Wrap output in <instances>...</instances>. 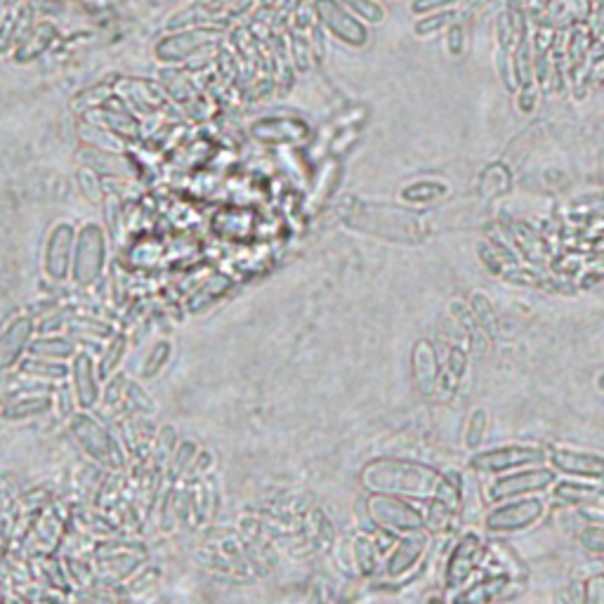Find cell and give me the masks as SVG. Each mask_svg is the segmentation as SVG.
<instances>
[{
  "label": "cell",
  "instance_id": "6da1fadb",
  "mask_svg": "<svg viewBox=\"0 0 604 604\" xmlns=\"http://www.w3.org/2000/svg\"><path fill=\"white\" fill-rule=\"evenodd\" d=\"M442 472L432 465L406 458H376L361 470V487L369 494L404 496L411 501H430Z\"/></svg>",
  "mask_w": 604,
  "mask_h": 604
},
{
  "label": "cell",
  "instance_id": "7a4b0ae2",
  "mask_svg": "<svg viewBox=\"0 0 604 604\" xmlns=\"http://www.w3.org/2000/svg\"><path fill=\"white\" fill-rule=\"evenodd\" d=\"M345 222L354 232L378 236V239L385 241H397V244H418L425 236V222L411 210L395 206L361 203L357 208H350Z\"/></svg>",
  "mask_w": 604,
  "mask_h": 604
},
{
  "label": "cell",
  "instance_id": "3957f363",
  "mask_svg": "<svg viewBox=\"0 0 604 604\" xmlns=\"http://www.w3.org/2000/svg\"><path fill=\"white\" fill-rule=\"evenodd\" d=\"M465 510V477L461 470H446L425 508V529L432 536H446L456 529Z\"/></svg>",
  "mask_w": 604,
  "mask_h": 604
},
{
  "label": "cell",
  "instance_id": "277c9868",
  "mask_svg": "<svg viewBox=\"0 0 604 604\" xmlns=\"http://www.w3.org/2000/svg\"><path fill=\"white\" fill-rule=\"evenodd\" d=\"M487 557V541L475 529H465L453 543L449 557L444 562L442 588L451 597L463 590L472 581V576L482 571V562Z\"/></svg>",
  "mask_w": 604,
  "mask_h": 604
},
{
  "label": "cell",
  "instance_id": "5b68a950",
  "mask_svg": "<svg viewBox=\"0 0 604 604\" xmlns=\"http://www.w3.org/2000/svg\"><path fill=\"white\" fill-rule=\"evenodd\" d=\"M364 512L373 529L387 534H406L425 527V512L404 496L369 494L364 498Z\"/></svg>",
  "mask_w": 604,
  "mask_h": 604
},
{
  "label": "cell",
  "instance_id": "8992f818",
  "mask_svg": "<svg viewBox=\"0 0 604 604\" xmlns=\"http://www.w3.org/2000/svg\"><path fill=\"white\" fill-rule=\"evenodd\" d=\"M69 432L90 461H95L97 465H102V468H111V470L121 468L123 465L121 449H118V442L114 439V435H111L100 420L90 416L85 409H81L78 413H71Z\"/></svg>",
  "mask_w": 604,
  "mask_h": 604
},
{
  "label": "cell",
  "instance_id": "52a82bcc",
  "mask_svg": "<svg viewBox=\"0 0 604 604\" xmlns=\"http://www.w3.org/2000/svg\"><path fill=\"white\" fill-rule=\"evenodd\" d=\"M548 505L543 498L538 496H520L510 498V501L494 503L487 515H484V531L489 536H508V534H520L536 527L538 522L546 517Z\"/></svg>",
  "mask_w": 604,
  "mask_h": 604
},
{
  "label": "cell",
  "instance_id": "ba28073f",
  "mask_svg": "<svg viewBox=\"0 0 604 604\" xmlns=\"http://www.w3.org/2000/svg\"><path fill=\"white\" fill-rule=\"evenodd\" d=\"M104 265H107V232L97 222H88L76 234L71 281L81 288L95 286L104 277Z\"/></svg>",
  "mask_w": 604,
  "mask_h": 604
},
{
  "label": "cell",
  "instance_id": "9c48e42d",
  "mask_svg": "<svg viewBox=\"0 0 604 604\" xmlns=\"http://www.w3.org/2000/svg\"><path fill=\"white\" fill-rule=\"evenodd\" d=\"M548 453L536 446L527 444H505L496 446V449H484V451H472L468 458V468L477 475L487 477H501L508 472L531 468V465H546Z\"/></svg>",
  "mask_w": 604,
  "mask_h": 604
},
{
  "label": "cell",
  "instance_id": "30bf717a",
  "mask_svg": "<svg viewBox=\"0 0 604 604\" xmlns=\"http://www.w3.org/2000/svg\"><path fill=\"white\" fill-rule=\"evenodd\" d=\"M557 484V472L550 465H531V468H522L508 475L494 477V482L487 487V501L501 503L510 501V498L520 496H538L553 491Z\"/></svg>",
  "mask_w": 604,
  "mask_h": 604
},
{
  "label": "cell",
  "instance_id": "8fae6325",
  "mask_svg": "<svg viewBox=\"0 0 604 604\" xmlns=\"http://www.w3.org/2000/svg\"><path fill=\"white\" fill-rule=\"evenodd\" d=\"M432 534L428 529H413L392 543V550L387 553L383 562V576L387 581H404L423 564L425 555L430 550Z\"/></svg>",
  "mask_w": 604,
  "mask_h": 604
},
{
  "label": "cell",
  "instance_id": "7c38bea8",
  "mask_svg": "<svg viewBox=\"0 0 604 604\" xmlns=\"http://www.w3.org/2000/svg\"><path fill=\"white\" fill-rule=\"evenodd\" d=\"M76 232L71 222H57L48 234L43 253V269L52 281H64L71 274V260H74Z\"/></svg>",
  "mask_w": 604,
  "mask_h": 604
},
{
  "label": "cell",
  "instance_id": "4fadbf2b",
  "mask_svg": "<svg viewBox=\"0 0 604 604\" xmlns=\"http://www.w3.org/2000/svg\"><path fill=\"white\" fill-rule=\"evenodd\" d=\"M548 465L557 472V475H567L576 479H604L602 453L557 446V449L548 451Z\"/></svg>",
  "mask_w": 604,
  "mask_h": 604
},
{
  "label": "cell",
  "instance_id": "5bb4252c",
  "mask_svg": "<svg viewBox=\"0 0 604 604\" xmlns=\"http://www.w3.org/2000/svg\"><path fill=\"white\" fill-rule=\"evenodd\" d=\"M36 333V321L31 314L15 317L0 331V373L10 371L22 361Z\"/></svg>",
  "mask_w": 604,
  "mask_h": 604
},
{
  "label": "cell",
  "instance_id": "9a60e30c",
  "mask_svg": "<svg viewBox=\"0 0 604 604\" xmlns=\"http://www.w3.org/2000/svg\"><path fill=\"white\" fill-rule=\"evenodd\" d=\"M71 385H74V399L81 409L90 411L100 404V373L95 369V361L88 352H76L69 366Z\"/></svg>",
  "mask_w": 604,
  "mask_h": 604
},
{
  "label": "cell",
  "instance_id": "2e32d148",
  "mask_svg": "<svg viewBox=\"0 0 604 604\" xmlns=\"http://www.w3.org/2000/svg\"><path fill=\"white\" fill-rule=\"evenodd\" d=\"M411 371L416 390L425 399H432L439 392V376H442V364L437 359V350L430 340H418L413 345Z\"/></svg>",
  "mask_w": 604,
  "mask_h": 604
},
{
  "label": "cell",
  "instance_id": "e0dca14e",
  "mask_svg": "<svg viewBox=\"0 0 604 604\" xmlns=\"http://www.w3.org/2000/svg\"><path fill=\"white\" fill-rule=\"evenodd\" d=\"M520 579L508 574H484L477 583H468L453 595L456 602H498L512 597V588L520 586Z\"/></svg>",
  "mask_w": 604,
  "mask_h": 604
},
{
  "label": "cell",
  "instance_id": "ac0fdd59",
  "mask_svg": "<svg viewBox=\"0 0 604 604\" xmlns=\"http://www.w3.org/2000/svg\"><path fill=\"white\" fill-rule=\"evenodd\" d=\"M553 496L564 508H597V505H604V491L576 477L574 482H557L553 487Z\"/></svg>",
  "mask_w": 604,
  "mask_h": 604
},
{
  "label": "cell",
  "instance_id": "d6986e66",
  "mask_svg": "<svg viewBox=\"0 0 604 604\" xmlns=\"http://www.w3.org/2000/svg\"><path fill=\"white\" fill-rule=\"evenodd\" d=\"M52 397L50 392H31V395H17L8 399V404L0 409V416L5 420H12V423H17V420H29V418H41L48 416L52 411Z\"/></svg>",
  "mask_w": 604,
  "mask_h": 604
},
{
  "label": "cell",
  "instance_id": "ffe728a7",
  "mask_svg": "<svg viewBox=\"0 0 604 604\" xmlns=\"http://www.w3.org/2000/svg\"><path fill=\"white\" fill-rule=\"evenodd\" d=\"M352 567H357L361 576H373L376 571L383 567L380 562V555H383V548H380L378 538L371 534V531H361L352 538Z\"/></svg>",
  "mask_w": 604,
  "mask_h": 604
},
{
  "label": "cell",
  "instance_id": "44dd1931",
  "mask_svg": "<svg viewBox=\"0 0 604 604\" xmlns=\"http://www.w3.org/2000/svg\"><path fill=\"white\" fill-rule=\"evenodd\" d=\"M468 361H470V354L465 352L463 347H458V345L449 347V352H446V359L442 364V376H439V392H442V395L449 397L451 392H456L458 387H461L465 371H468Z\"/></svg>",
  "mask_w": 604,
  "mask_h": 604
},
{
  "label": "cell",
  "instance_id": "7402d4cb",
  "mask_svg": "<svg viewBox=\"0 0 604 604\" xmlns=\"http://www.w3.org/2000/svg\"><path fill=\"white\" fill-rule=\"evenodd\" d=\"M19 373L36 380H45V383H62V380L69 376V369L64 361L43 359L29 354V359H22V364H19Z\"/></svg>",
  "mask_w": 604,
  "mask_h": 604
},
{
  "label": "cell",
  "instance_id": "603a6c76",
  "mask_svg": "<svg viewBox=\"0 0 604 604\" xmlns=\"http://www.w3.org/2000/svg\"><path fill=\"white\" fill-rule=\"evenodd\" d=\"M76 352H78L76 340L62 338V336L34 338L29 345V354H34V357H43V359H55V361H67L74 357Z\"/></svg>",
  "mask_w": 604,
  "mask_h": 604
},
{
  "label": "cell",
  "instance_id": "cb8c5ba5",
  "mask_svg": "<svg viewBox=\"0 0 604 604\" xmlns=\"http://www.w3.org/2000/svg\"><path fill=\"white\" fill-rule=\"evenodd\" d=\"M489 432V413L482 406L470 411L468 423H465V432H463V444L468 451H477L482 449L484 439H487Z\"/></svg>",
  "mask_w": 604,
  "mask_h": 604
},
{
  "label": "cell",
  "instance_id": "d4e9b609",
  "mask_svg": "<svg viewBox=\"0 0 604 604\" xmlns=\"http://www.w3.org/2000/svg\"><path fill=\"white\" fill-rule=\"evenodd\" d=\"M170 354H173V345H170L168 340H159V343H156L147 352V357H144L142 366H140V378L142 380H154L163 369H166Z\"/></svg>",
  "mask_w": 604,
  "mask_h": 604
},
{
  "label": "cell",
  "instance_id": "484cf974",
  "mask_svg": "<svg viewBox=\"0 0 604 604\" xmlns=\"http://www.w3.org/2000/svg\"><path fill=\"white\" fill-rule=\"evenodd\" d=\"M470 307H472V314H475L477 324L479 328H482L487 336H496L498 333V317H496V310L491 307V302L487 295H484L482 291H475L470 295Z\"/></svg>",
  "mask_w": 604,
  "mask_h": 604
},
{
  "label": "cell",
  "instance_id": "4316f807",
  "mask_svg": "<svg viewBox=\"0 0 604 604\" xmlns=\"http://www.w3.org/2000/svg\"><path fill=\"white\" fill-rule=\"evenodd\" d=\"M126 347H128L126 336H121V333H118V336H111V340L102 352L100 369H97V373H100V380H107L111 373H116L118 366H121L123 357H126Z\"/></svg>",
  "mask_w": 604,
  "mask_h": 604
},
{
  "label": "cell",
  "instance_id": "83f0119b",
  "mask_svg": "<svg viewBox=\"0 0 604 604\" xmlns=\"http://www.w3.org/2000/svg\"><path fill=\"white\" fill-rule=\"evenodd\" d=\"M444 194H446V187L439 185V182H416V185L404 189L402 199L406 203H413V206H420V203H432L442 199Z\"/></svg>",
  "mask_w": 604,
  "mask_h": 604
},
{
  "label": "cell",
  "instance_id": "f1b7e54d",
  "mask_svg": "<svg viewBox=\"0 0 604 604\" xmlns=\"http://www.w3.org/2000/svg\"><path fill=\"white\" fill-rule=\"evenodd\" d=\"M69 328L74 336H85V338H95V340L114 336V331H111L109 324H104V321H100V319H90V317L74 319L69 324Z\"/></svg>",
  "mask_w": 604,
  "mask_h": 604
},
{
  "label": "cell",
  "instance_id": "f546056e",
  "mask_svg": "<svg viewBox=\"0 0 604 604\" xmlns=\"http://www.w3.org/2000/svg\"><path fill=\"white\" fill-rule=\"evenodd\" d=\"M123 402H126L130 409L137 411V413H154L156 411V404L151 402L149 392L142 390L140 383H135V380H128L126 383V395H123Z\"/></svg>",
  "mask_w": 604,
  "mask_h": 604
},
{
  "label": "cell",
  "instance_id": "4dcf8cb0",
  "mask_svg": "<svg viewBox=\"0 0 604 604\" xmlns=\"http://www.w3.org/2000/svg\"><path fill=\"white\" fill-rule=\"evenodd\" d=\"M175 444H177V437H175L173 425H163V428L159 430V437H156V442H154V461H156V465H163L170 456H173Z\"/></svg>",
  "mask_w": 604,
  "mask_h": 604
},
{
  "label": "cell",
  "instance_id": "1f68e13d",
  "mask_svg": "<svg viewBox=\"0 0 604 604\" xmlns=\"http://www.w3.org/2000/svg\"><path fill=\"white\" fill-rule=\"evenodd\" d=\"M579 543L586 553L604 557V524H588V527H583Z\"/></svg>",
  "mask_w": 604,
  "mask_h": 604
},
{
  "label": "cell",
  "instance_id": "d6a6232c",
  "mask_svg": "<svg viewBox=\"0 0 604 604\" xmlns=\"http://www.w3.org/2000/svg\"><path fill=\"white\" fill-rule=\"evenodd\" d=\"M583 602L604 604V574L588 576L583 583Z\"/></svg>",
  "mask_w": 604,
  "mask_h": 604
},
{
  "label": "cell",
  "instance_id": "836d02e7",
  "mask_svg": "<svg viewBox=\"0 0 604 604\" xmlns=\"http://www.w3.org/2000/svg\"><path fill=\"white\" fill-rule=\"evenodd\" d=\"M446 48H449L451 55H461V50H463L461 26H449V31H446Z\"/></svg>",
  "mask_w": 604,
  "mask_h": 604
},
{
  "label": "cell",
  "instance_id": "e575fe53",
  "mask_svg": "<svg viewBox=\"0 0 604 604\" xmlns=\"http://www.w3.org/2000/svg\"><path fill=\"white\" fill-rule=\"evenodd\" d=\"M81 185H83V192H88L90 201H100L102 199V185L95 180L93 175L81 173Z\"/></svg>",
  "mask_w": 604,
  "mask_h": 604
},
{
  "label": "cell",
  "instance_id": "d590c367",
  "mask_svg": "<svg viewBox=\"0 0 604 604\" xmlns=\"http://www.w3.org/2000/svg\"><path fill=\"white\" fill-rule=\"evenodd\" d=\"M597 387H600V390L604 392V373H600V376H597Z\"/></svg>",
  "mask_w": 604,
  "mask_h": 604
}]
</instances>
